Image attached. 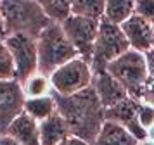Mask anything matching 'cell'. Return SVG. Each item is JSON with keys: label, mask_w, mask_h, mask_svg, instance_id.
<instances>
[{"label": "cell", "mask_w": 154, "mask_h": 145, "mask_svg": "<svg viewBox=\"0 0 154 145\" xmlns=\"http://www.w3.org/2000/svg\"><path fill=\"white\" fill-rule=\"evenodd\" d=\"M57 112L68 123L71 137H76L87 143H94L106 121V109L100 104L94 86L75 95H57Z\"/></svg>", "instance_id": "cell-1"}, {"label": "cell", "mask_w": 154, "mask_h": 145, "mask_svg": "<svg viewBox=\"0 0 154 145\" xmlns=\"http://www.w3.org/2000/svg\"><path fill=\"white\" fill-rule=\"evenodd\" d=\"M2 14L7 35L38 38L43 29L54 23L35 0H2Z\"/></svg>", "instance_id": "cell-2"}, {"label": "cell", "mask_w": 154, "mask_h": 145, "mask_svg": "<svg viewBox=\"0 0 154 145\" xmlns=\"http://www.w3.org/2000/svg\"><path fill=\"white\" fill-rule=\"evenodd\" d=\"M36 45H38V71L47 76H50L66 62L80 57L59 23H52L45 28L36 38Z\"/></svg>", "instance_id": "cell-3"}, {"label": "cell", "mask_w": 154, "mask_h": 145, "mask_svg": "<svg viewBox=\"0 0 154 145\" xmlns=\"http://www.w3.org/2000/svg\"><path fill=\"white\" fill-rule=\"evenodd\" d=\"M106 71L116 80V81L128 92V95L133 98H140V93L149 80L146 66V57L142 52L128 50L118 59H114L106 66Z\"/></svg>", "instance_id": "cell-4"}, {"label": "cell", "mask_w": 154, "mask_h": 145, "mask_svg": "<svg viewBox=\"0 0 154 145\" xmlns=\"http://www.w3.org/2000/svg\"><path fill=\"white\" fill-rule=\"evenodd\" d=\"M130 50V43L126 40L125 33L121 26L112 24L104 17L99 23V33L97 40L94 45V55H92V69L99 71V69H106V66L118 59L119 55Z\"/></svg>", "instance_id": "cell-5"}, {"label": "cell", "mask_w": 154, "mask_h": 145, "mask_svg": "<svg viewBox=\"0 0 154 145\" xmlns=\"http://www.w3.org/2000/svg\"><path fill=\"white\" fill-rule=\"evenodd\" d=\"M52 92L57 95H75L83 90L90 88L94 83V69L88 61L76 57L66 62L64 66L56 69L50 74Z\"/></svg>", "instance_id": "cell-6"}, {"label": "cell", "mask_w": 154, "mask_h": 145, "mask_svg": "<svg viewBox=\"0 0 154 145\" xmlns=\"http://www.w3.org/2000/svg\"><path fill=\"white\" fill-rule=\"evenodd\" d=\"M5 45L12 55L16 68V80L24 81L31 74L38 73V45L36 38L26 35H7Z\"/></svg>", "instance_id": "cell-7"}, {"label": "cell", "mask_w": 154, "mask_h": 145, "mask_svg": "<svg viewBox=\"0 0 154 145\" xmlns=\"http://www.w3.org/2000/svg\"><path fill=\"white\" fill-rule=\"evenodd\" d=\"M99 23L100 21L97 19L82 17L75 14H71L64 23H61L68 40L76 48L78 55L88 62L92 61V55H94V45H95L99 33Z\"/></svg>", "instance_id": "cell-8"}, {"label": "cell", "mask_w": 154, "mask_h": 145, "mask_svg": "<svg viewBox=\"0 0 154 145\" xmlns=\"http://www.w3.org/2000/svg\"><path fill=\"white\" fill-rule=\"evenodd\" d=\"M26 97L23 92V85L17 80H4L0 81V131L5 133L11 123L24 112Z\"/></svg>", "instance_id": "cell-9"}, {"label": "cell", "mask_w": 154, "mask_h": 145, "mask_svg": "<svg viewBox=\"0 0 154 145\" xmlns=\"http://www.w3.org/2000/svg\"><path fill=\"white\" fill-rule=\"evenodd\" d=\"M140 100L133 98V97H126L125 100L118 102L109 109H106V121H114L125 126L126 130L135 137L137 142H144L147 140V130L142 128L140 123L137 121V109H139Z\"/></svg>", "instance_id": "cell-10"}, {"label": "cell", "mask_w": 154, "mask_h": 145, "mask_svg": "<svg viewBox=\"0 0 154 145\" xmlns=\"http://www.w3.org/2000/svg\"><path fill=\"white\" fill-rule=\"evenodd\" d=\"M152 23H149L139 14H133L130 19L121 24V29L132 50L144 54L149 48H152Z\"/></svg>", "instance_id": "cell-11"}, {"label": "cell", "mask_w": 154, "mask_h": 145, "mask_svg": "<svg viewBox=\"0 0 154 145\" xmlns=\"http://www.w3.org/2000/svg\"><path fill=\"white\" fill-rule=\"evenodd\" d=\"M92 86L95 90L100 104L104 105V109H109L112 105H116L118 102L125 100L126 97H130L128 92L106 69L94 71V83H92Z\"/></svg>", "instance_id": "cell-12"}, {"label": "cell", "mask_w": 154, "mask_h": 145, "mask_svg": "<svg viewBox=\"0 0 154 145\" xmlns=\"http://www.w3.org/2000/svg\"><path fill=\"white\" fill-rule=\"evenodd\" d=\"M5 135L17 140L21 145H42L40 143V130L38 123L33 117H29L26 112H23L11 123Z\"/></svg>", "instance_id": "cell-13"}, {"label": "cell", "mask_w": 154, "mask_h": 145, "mask_svg": "<svg viewBox=\"0 0 154 145\" xmlns=\"http://www.w3.org/2000/svg\"><path fill=\"white\" fill-rule=\"evenodd\" d=\"M40 130V143L42 145H59L63 143L68 137H71L68 123L64 121V117L56 112L54 116L45 119L42 123H38Z\"/></svg>", "instance_id": "cell-14"}, {"label": "cell", "mask_w": 154, "mask_h": 145, "mask_svg": "<svg viewBox=\"0 0 154 145\" xmlns=\"http://www.w3.org/2000/svg\"><path fill=\"white\" fill-rule=\"evenodd\" d=\"M92 145H139L132 133L125 126L114 121H104L95 142Z\"/></svg>", "instance_id": "cell-15"}, {"label": "cell", "mask_w": 154, "mask_h": 145, "mask_svg": "<svg viewBox=\"0 0 154 145\" xmlns=\"http://www.w3.org/2000/svg\"><path fill=\"white\" fill-rule=\"evenodd\" d=\"M24 112L29 117H33L36 123H42L45 119H49L50 116H54L57 112V104H56L54 92L50 95L38 97V98H26Z\"/></svg>", "instance_id": "cell-16"}, {"label": "cell", "mask_w": 154, "mask_h": 145, "mask_svg": "<svg viewBox=\"0 0 154 145\" xmlns=\"http://www.w3.org/2000/svg\"><path fill=\"white\" fill-rule=\"evenodd\" d=\"M135 14V0H106L104 19L121 26Z\"/></svg>", "instance_id": "cell-17"}, {"label": "cell", "mask_w": 154, "mask_h": 145, "mask_svg": "<svg viewBox=\"0 0 154 145\" xmlns=\"http://www.w3.org/2000/svg\"><path fill=\"white\" fill-rule=\"evenodd\" d=\"M23 92L26 98H38V97H45L52 93V83H50V76L43 74V73H35L31 74L28 80L21 83Z\"/></svg>", "instance_id": "cell-18"}, {"label": "cell", "mask_w": 154, "mask_h": 145, "mask_svg": "<svg viewBox=\"0 0 154 145\" xmlns=\"http://www.w3.org/2000/svg\"><path fill=\"white\" fill-rule=\"evenodd\" d=\"M42 11L54 23H64L71 16V2L73 0H35Z\"/></svg>", "instance_id": "cell-19"}, {"label": "cell", "mask_w": 154, "mask_h": 145, "mask_svg": "<svg viewBox=\"0 0 154 145\" xmlns=\"http://www.w3.org/2000/svg\"><path fill=\"white\" fill-rule=\"evenodd\" d=\"M104 7L106 0H73L71 2V14L100 21L104 17Z\"/></svg>", "instance_id": "cell-20"}, {"label": "cell", "mask_w": 154, "mask_h": 145, "mask_svg": "<svg viewBox=\"0 0 154 145\" xmlns=\"http://www.w3.org/2000/svg\"><path fill=\"white\" fill-rule=\"evenodd\" d=\"M4 80H16V68L5 40H0V81Z\"/></svg>", "instance_id": "cell-21"}, {"label": "cell", "mask_w": 154, "mask_h": 145, "mask_svg": "<svg viewBox=\"0 0 154 145\" xmlns=\"http://www.w3.org/2000/svg\"><path fill=\"white\" fill-rule=\"evenodd\" d=\"M137 121L140 123L142 128L149 130L154 124V105L146 102L139 104V109H137Z\"/></svg>", "instance_id": "cell-22"}, {"label": "cell", "mask_w": 154, "mask_h": 145, "mask_svg": "<svg viewBox=\"0 0 154 145\" xmlns=\"http://www.w3.org/2000/svg\"><path fill=\"white\" fill-rule=\"evenodd\" d=\"M135 14L154 24V0H135Z\"/></svg>", "instance_id": "cell-23"}, {"label": "cell", "mask_w": 154, "mask_h": 145, "mask_svg": "<svg viewBox=\"0 0 154 145\" xmlns=\"http://www.w3.org/2000/svg\"><path fill=\"white\" fill-rule=\"evenodd\" d=\"M140 102H146V104H151L154 105V80L152 78H149L146 83V86L142 90V93H140Z\"/></svg>", "instance_id": "cell-24"}, {"label": "cell", "mask_w": 154, "mask_h": 145, "mask_svg": "<svg viewBox=\"0 0 154 145\" xmlns=\"http://www.w3.org/2000/svg\"><path fill=\"white\" fill-rule=\"evenodd\" d=\"M144 57H146V66H147L149 78H152L154 80V47L149 48L147 52H144Z\"/></svg>", "instance_id": "cell-25"}, {"label": "cell", "mask_w": 154, "mask_h": 145, "mask_svg": "<svg viewBox=\"0 0 154 145\" xmlns=\"http://www.w3.org/2000/svg\"><path fill=\"white\" fill-rule=\"evenodd\" d=\"M59 145H90V143H87V142H83V140H80L76 137H68L63 143H59Z\"/></svg>", "instance_id": "cell-26"}, {"label": "cell", "mask_w": 154, "mask_h": 145, "mask_svg": "<svg viewBox=\"0 0 154 145\" xmlns=\"http://www.w3.org/2000/svg\"><path fill=\"white\" fill-rule=\"evenodd\" d=\"M7 31H5V23H4V14H2V0H0V40H5Z\"/></svg>", "instance_id": "cell-27"}, {"label": "cell", "mask_w": 154, "mask_h": 145, "mask_svg": "<svg viewBox=\"0 0 154 145\" xmlns=\"http://www.w3.org/2000/svg\"><path fill=\"white\" fill-rule=\"evenodd\" d=\"M0 145H21V143H19L17 140H14L12 137H9V135L4 133V135L0 137Z\"/></svg>", "instance_id": "cell-28"}, {"label": "cell", "mask_w": 154, "mask_h": 145, "mask_svg": "<svg viewBox=\"0 0 154 145\" xmlns=\"http://www.w3.org/2000/svg\"><path fill=\"white\" fill-rule=\"evenodd\" d=\"M147 140H151V142H154V124L147 130Z\"/></svg>", "instance_id": "cell-29"}, {"label": "cell", "mask_w": 154, "mask_h": 145, "mask_svg": "<svg viewBox=\"0 0 154 145\" xmlns=\"http://www.w3.org/2000/svg\"><path fill=\"white\" fill-rule=\"evenodd\" d=\"M139 145H154V142H151V140H144V142H139Z\"/></svg>", "instance_id": "cell-30"}, {"label": "cell", "mask_w": 154, "mask_h": 145, "mask_svg": "<svg viewBox=\"0 0 154 145\" xmlns=\"http://www.w3.org/2000/svg\"><path fill=\"white\" fill-rule=\"evenodd\" d=\"M152 47H154V26H152Z\"/></svg>", "instance_id": "cell-31"}, {"label": "cell", "mask_w": 154, "mask_h": 145, "mask_svg": "<svg viewBox=\"0 0 154 145\" xmlns=\"http://www.w3.org/2000/svg\"><path fill=\"white\" fill-rule=\"evenodd\" d=\"M2 135H4V133H2V131H0V137H2Z\"/></svg>", "instance_id": "cell-32"}]
</instances>
